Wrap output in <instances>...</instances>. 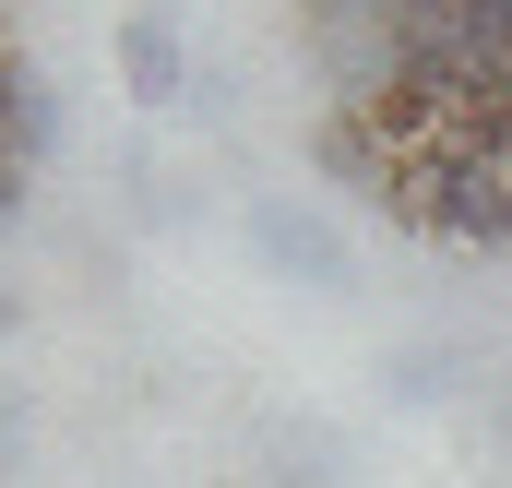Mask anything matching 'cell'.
Here are the masks:
<instances>
[{"label":"cell","instance_id":"6da1fadb","mask_svg":"<svg viewBox=\"0 0 512 488\" xmlns=\"http://www.w3.org/2000/svg\"><path fill=\"white\" fill-rule=\"evenodd\" d=\"M393 215L453 250H512V131H453L393 167Z\"/></svg>","mask_w":512,"mask_h":488},{"label":"cell","instance_id":"3957f363","mask_svg":"<svg viewBox=\"0 0 512 488\" xmlns=\"http://www.w3.org/2000/svg\"><path fill=\"white\" fill-rule=\"evenodd\" d=\"M120 72H131V96H143V108H167V96H179V36H167L155 12L120 24Z\"/></svg>","mask_w":512,"mask_h":488},{"label":"cell","instance_id":"7a4b0ae2","mask_svg":"<svg viewBox=\"0 0 512 488\" xmlns=\"http://www.w3.org/2000/svg\"><path fill=\"white\" fill-rule=\"evenodd\" d=\"M251 239H262V262H286V274H310V286H346V250L322 239L310 215H262Z\"/></svg>","mask_w":512,"mask_h":488},{"label":"cell","instance_id":"277c9868","mask_svg":"<svg viewBox=\"0 0 512 488\" xmlns=\"http://www.w3.org/2000/svg\"><path fill=\"white\" fill-rule=\"evenodd\" d=\"M0 334H12V298H0Z\"/></svg>","mask_w":512,"mask_h":488}]
</instances>
